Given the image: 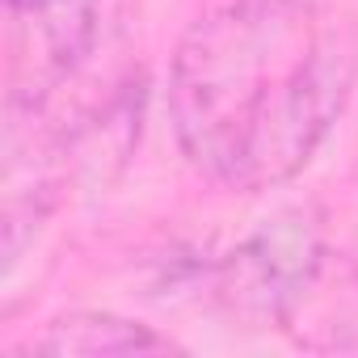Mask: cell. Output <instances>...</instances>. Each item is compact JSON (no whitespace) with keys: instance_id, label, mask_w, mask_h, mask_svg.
I'll return each mask as SVG.
<instances>
[{"instance_id":"cell-2","label":"cell","mask_w":358,"mask_h":358,"mask_svg":"<svg viewBox=\"0 0 358 358\" xmlns=\"http://www.w3.org/2000/svg\"><path fill=\"white\" fill-rule=\"evenodd\" d=\"M320 266V215L312 207H287L211 266V295L241 324H282L312 291Z\"/></svg>"},{"instance_id":"cell-4","label":"cell","mask_w":358,"mask_h":358,"mask_svg":"<svg viewBox=\"0 0 358 358\" xmlns=\"http://www.w3.org/2000/svg\"><path fill=\"white\" fill-rule=\"evenodd\" d=\"M30 350L97 358V354H169L177 350V341L156 333L152 324H139L114 312H68V316L47 320V329L30 337Z\"/></svg>"},{"instance_id":"cell-3","label":"cell","mask_w":358,"mask_h":358,"mask_svg":"<svg viewBox=\"0 0 358 358\" xmlns=\"http://www.w3.org/2000/svg\"><path fill=\"white\" fill-rule=\"evenodd\" d=\"M26 55L47 80L68 76L93 51L101 0H5Z\"/></svg>"},{"instance_id":"cell-1","label":"cell","mask_w":358,"mask_h":358,"mask_svg":"<svg viewBox=\"0 0 358 358\" xmlns=\"http://www.w3.org/2000/svg\"><path fill=\"white\" fill-rule=\"evenodd\" d=\"M358 76V34L316 0H220L169 64V122L207 182L257 194L308 169Z\"/></svg>"}]
</instances>
